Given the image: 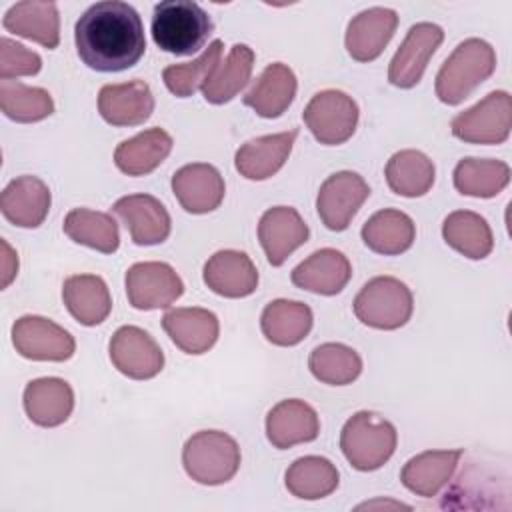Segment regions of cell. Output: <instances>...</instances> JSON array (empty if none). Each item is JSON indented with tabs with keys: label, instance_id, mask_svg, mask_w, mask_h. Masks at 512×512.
<instances>
[{
	"label": "cell",
	"instance_id": "8fae6325",
	"mask_svg": "<svg viewBox=\"0 0 512 512\" xmlns=\"http://www.w3.org/2000/svg\"><path fill=\"white\" fill-rule=\"evenodd\" d=\"M184 294V282L166 262H136L126 270V296L136 310L168 308Z\"/></svg>",
	"mask_w": 512,
	"mask_h": 512
},
{
	"label": "cell",
	"instance_id": "6da1fadb",
	"mask_svg": "<svg viewBox=\"0 0 512 512\" xmlns=\"http://www.w3.org/2000/svg\"><path fill=\"white\" fill-rule=\"evenodd\" d=\"M74 44L88 68L96 72H122L138 64L146 52L144 24L128 2H96L78 18Z\"/></svg>",
	"mask_w": 512,
	"mask_h": 512
},
{
	"label": "cell",
	"instance_id": "5bb4252c",
	"mask_svg": "<svg viewBox=\"0 0 512 512\" xmlns=\"http://www.w3.org/2000/svg\"><path fill=\"white\" fill-rule=\"evenodd\" d=\"M112 210L124 222L132 242L138 246L162 244L170 236V214L164 204L150 194L122 196L114 202Z\"/></svg>",
	"mask_w": 512,
	"mask_h": 512
},
{
	"label": "cell",
	"instance_id": "ffe728a7",
	"mask_svg": "<svg viewBox=\"0 0 512 512\" xmlns=\"http://www.w3.org/2000/svg\"><path fill=\"white\" fill-rule=\"evenodd\" d=\"M50 188L38 176H18L6 184L0 196L4 218L18 228H38L50 210Z\"/></svg>",
	"mask_w": 512,
	"mask_h": 512
},
{
	"label": "cell",
	"instance_id": "d6986e66",
	"mask_svg": "<svg viewBox=\"0 0 512 512\" xmlns=\"http://www.w3.org/2000/svg\"><path fill=\"white\" fill-rule=\"evenodd\" d=\"M202 280L218 296L244 298L258 288V270L246 252L218 250L206 260Z\"/></svg>",
	"mask_w": 512,
	"mask_h": 512
},
{
	"label": "cell",
	"instance_id": "ac0fdd59",
	"mask_svg": "<svg viewBox=\"0 0 512 512\" xmlns=\"http://www.w3.org/2000/svg\"><path fill=\"white\" fill-rule=\"evenodd\" d=\"M98 112L112 126L144 124L154 112V96L144 80L104 84L98 92Z\"/></svg>",
	"mask_w": 512,
	"mask_h": 512
},
{
	"label": "cell",
	"instance_id": "9a60e30c",
	"mask_svg": "<svg viewBox=\"0 0 512 512\" xmlns=\"http://www.w3.org/2000/svg\"><path fill=\"white\" fill-rule=\"evenodd\" d=\"M172 192L180 206L190 214L216 210L226 194V184L216 166L194 162L178 168L172 176Z\"/></svg>",
	"mask_w": 512,
	"mask_h": 512
},
{
	"label": "cell",
	"instance_id": "7bdbcfd3",
	"mask_svg": "<svg viewBox=\"0 0 512 512\" xmlns=\"http://www.w3.org/2000/svg\"><path fill=\"white\" fill-rule=\"evenodd\" d=\"M2 250H4V256H2V288H6L18 274V256L6 240H2Z\"/></svg>",
	"mask_w": 512,
	"mask_h": 512
},
{
	"label": "cell",
	"instance_id": "f1b7e54d",
	"mask_svg": "<svg viewBox=\"0 0 512 512\" xmlns=\"http://www.w3.org/2000/svg\"><path fill=\"white\" fill-rule=\"evenodd\" d=\"M62 300L70 316L82 326H98L112 312V296L104 278L72 274L62 284Z\"/></svg>",
	"mask_w": 512,
	"mask_h": 512
},
{
	"label": "cell",
	"instance_id": "2e32d148",
	"mask_svg": "<svg viewBox=\"0 0 512 512\" xmlns=\"http://www.w3.org/2000/svg\"><path fill=\"white\" fill-rule=\"evenodd\" d=\"M308 224L292 206L268 208L258 222V240L272 266H282L286 258L306 244Z\"/></svg>",
	"mask_w": 512,
	"mask_h": 512
},
{
	"label": "cell",
	"instance_id": "7c38bea8",
	"mask_svg": "<svg viewBox=\"0 0 512 512\" xmlns=\"http://www.w3.org/2000/svg\"><path fill=\"white\" fill-rule=\"evenodd\" d=\"M114 368L132 380H150L164 368V352L158 342L138 326H120L108 344Z\"/></svg>",
	"mask_w": 512,
	"mask_h": 512
},
{
	"label": "cell",
	"instance_id": "277c9868",
	"mask_svg": "<svg viewBox=\"0 0 512 512\" xmlns=\"http://www.w3.org/2000/svg\"><path fill=\"white\" fill-rule=\"evenodd\" d=\"M396 444L394 424L370 410L352 414L340 432V450L350 466L360 472L382 468L392 458Z\"/></svg>",
	"mask_w": 512,
	"mask_h": 512
},
{
	"label": "cell",
	"instance_id": "b9f144b4",
	"mask_svg": "<svg viewBox=\"0 0 512 512\" xmlns=\"http://www.w3.org/2000/svg\"><path fill=\"white\" fill-rule=\"evenodd\" d=\"M42 68V58L28 50L24 44L6 36L0 38V78L10 80L16 76H34Z\"/></svg>",
	"mask_w": 512,
	"mask_h": 512
},
{
	"label": "cell",
	"instance_id": "7a4b0ae2",
	"mask_svg": "<svg viewBox=\"0 0 512 512\" xmlns=\"http://www.w3.org/2000/svg\"><path fill=\"white\" fill-rule=\"evenodd\" d=\"M150 32L160 50L176 56H192L208 42L214 22L192 0H164L154 6Z\"/></svg>",
	"mask_w": 512,
	"mask_h": 512
},
{
	"label": "cell",
	"instance_id": "8992f818",
	"mask_svg": "<svg viewBox=\"0 0 512 512\" xmlns=\"http://www.w3.org/2000/svg\"><path fill=\"white\" fill-rule=\"evenodd\" d=\"M356 318L376 330H398L414 312L410 288L394 276H376L368 280L354 298Z\"/></svg>",
	"mask_w": 512,
	"mask_h": 512
},
{
	"label": "cell",
	"instance_id": "ab89813d",
	"mask_svg": "<svg viewBox=\"0 0 512 512\" xmlns=\"http://www.w3.org/2000/svg\"><path fill=\"white\" fill-rule=\"evenodd\" d=\"M0 110L14 122L30 124L48 118L54 112V100L44 88L26 86L18 80H0Z\"/></svg>",
	"mask_w": 512,
	"mask_h": 512
},
{
	"label": "cell",
	"instance_id": "74e56055",
	"mask_svg": "<svg viewBox=\"0 0 512 512\" xmlns=\"http://www.w3.org/2000/svg\"><path fill=\"white\" fill-rule=\"evenodd\" d=\"M64 234L76 244L102 254H112L120 246V232L114 218L90 208H72L64 218Z\"/></svg>",
	"mask_w": 512,
	"mask_h": 512
},
{
	"label": "cell",
	"instance_id": "d6a6232c",
	"mask_svg": "<svg viewBox=\"0 0 512 512\" xmlns=\"http://www.w3.org/2000/svg\"><path fill=\"white\" fill-rule=\"evenodd\" d=\"M444 242L470 260L486 258L494 248V236L486 218L472 210H454L442 222Z\"/></svg>",
	"mask_w": 512,
	"mask_h": 512
},
{
	"label": "cell",
	"instance_id": "5b68a950",
	"mask_svg": "<svg viewBox=\"0 0 512 512\" xmlns=\"http://www.w3.org/2000/svg\"><path fill=\"white\" fill-rule=\"evenodd\" d=\"M240 446L222 430H200L182 448L186 474L204 486H218L232 480L240 468Z\"/></svg>",
	"mask_w": 512,
	"mask_h": 512
},
{
	"label": "cell",
	"instance_id": "d4e9b609",
	"mask_svg": "<svg viewBox=\"0 0 512 512\" xmlns=\"http://www.w3.org/2000/svg\"><path fill=\"white\" fill-rule=\"evenodd\" d=\"M162 328L186 354L208 352L220 334V322L206 308H172L162 316Z\"/></svg>",
	"mask_w": 512,
	"mask_h": 512
},
{
	"label": "cell",
	"instance_id": "7402d4cb",
	"mask_svg": "<svg viewBox=\"0 0 512 512\" xmlns=\"http://www.w3.org/2000/svg\"><path fill=\"white\" fill-rule=\"evenodd\" d=\"M350 278V260L336 248H320L312 252L290 274L294 286L322 296H334L342 292Z\"/></svg>",
	"mask_w": 512,
	"mask_h": 512
},
{
	"label": "cell",
	"instance_id": "e0dca14e",
	"mask_svg": "<svg viewBox=\"0 0 512 512\" xmlns=\"http://www.w3.org/2000/svg\"><path fill=\"white\" fill-rule=\"evenodd\" d=\"M398 28V14L392 8L374 6L356 14L346 28V52L358 62L376 60Z\"/></svg>",
	"mask_w": 512,
	"mask_h": 512
},
{
	"label": "cell",
	"instance_id": "f546056e",
	"mask_svg": "<svg viewBox=\"0 0 512 512\" xmlns=\"http://www.w3.org/2000/svg\"><path fill=\"white\" fill-rule=\"evenodd\" d=\"M172 146L174 140L164 128H148L116 146L114 164L122 174L146 176L168 158Z\"/></svg>",
	"mask_w": 512,
	"mask_h": 512
},
{
	"label": "cell",
	"instance_id": "e575fe53",
	"mask_svg": "<svg viewBox=\"0 0 512 512\" xmlns=\"http://www.w3.org/2000/svg\"><path fill=\"white\" fill-rule=\"evenodd\" d=\"M338 482V468L324 456H302L284 474L286 490L300 500L326 498L338 488Z\"/></svg>",
	"mask_w": 512,
	"mask_h": 512
},
{
	"label": "cell",
	"instance_id": "cb8c5ba5",
	"mask_svg": "<svg viewBox=\"0 0 512 512\" xmlns=\"http://www.w3.org/2000/svg\"><path fill=\"white\" fill-rule=\"evenodd\" d=\"M298 130L258 136L242 144L234 154V166L248 180L272 178L288 160Z\"/></svg>",
	"mask_w": 512,
	"mask_h": 512
},
{
	"label": "cell",
	"instance_id": "83f0119b",
	"mask_svg": "<svg viewBox=\"0 0 512 512\" xmlns=\"http://www.w3.org/2000/svg\"><path fill=\"white\" fill-rule=\"evenodd\" d=\"M2 26L26 40H32L48 50L60 44V16L54 2L26 0L8 8Z\"/></svg>",
	"mask_w": 512,
	"mask_h": 512
},
{
	"label": "cell",
	"instance_id": "836d02e7",
	"mask_svg": "<svg viewBox=\"0 0 512 512\" xmlns=\"http://www.w3.org/2000/svg\"><path fill=\"white\" fill-rule=\"evenodd\" d=\"M384 176L394 194L404 198H418L432 188L436 168L424 152L408 148L390 156Z\"/></svg>",
	"mask_w": 512,
	"mask_h": 512
},
{
	"label": "cell",
	"instance_id": "44dd1931",
	"mask_svg": "<svg viewBox=\"0 0 512 512\" xmlns=\"http://www.w3.org/2000/svg\"><path fill=\"white\" fill-rule=\"evenodd\" d=\"M318 434V414L304 400H282L266 414V438L278 450H286L302 442H312L318 438Z\"/></svg>",
	"mask_w": 512,
	"mask_h": 512
},
{
	"label": "cell",
	"instance_id": "60d3db41",
	"mask_svg": "<svg viewBox=\"0 0 512 512\" xmlns=\"http://www.w3.org/2000/svg\"><path fill=\"white\" fill-rule=\"evenodd\" d=\"M222 46H224L222 40H212L208 44V48L196 60L166 66L162 70V80H164L166 88L178 98H188L198 88L202 90L204 82L210 78V74L220 64Z\"/></svg>",
	"mask_w": 512,
	"mask_h": 512
},
{
	"label": "cell",
	"instance_id": "52a82bcc",
	"mask_svg": "<svg viewBox=\"0 0 512 512\" xmlns=\"http://www.w3.org/2000/svg\"><path fill=\"white\" fill-rule=\"evenodd\" d=\"M358 104L342 90L328 88L316 92L302 112V120L312 136L326 146H338L352 138L358 126Z\"/></svg>",
	"mask_w": 512,
	"mask_h": 512
},
{
	"label": "cell",
	"instance_id": "1f68e13d",
	"mask_svg": "<svg viewBox=\"0 0 512 512\" xmlns=\"http://www.w3.org/2000/svg\"><path fill=\"white\" fill-rule=\"evenodd\" d=\"M360 236L372 252L382 256H398L414 244L416 226L406 212L384 208L364 222Z\"/></svg>",
	"mask_w": 512,
	"mask_h": 512
},
{
	"label": "cell",
	"instance_id": "4316f807",
	"mask_svg": "<svg viewBox=\"0 0 512 512\" xmlns=\"http://www.w3.org/2000/svg\"><path fill=\"white\" fill-rule=\"evenodd\" d=\"M462 450H426L412 456L402 472V484L416 496L432 498L436 496L454 476Z\"/></svg>",
	"mask_w": 512,
	"mask_h": 512
},
{
	"label": "cell",
	"instance_id": "4fadbf2b",
	"mask_svg": "<svg viewBox=\"0 0 512 512\" xmlns=\"http://www.w3.org/2000/svg\"><path fill=\"white\" fill-rule=\"evenodd\" d=\"M444 40V30L432 22L410 26L406 38L390 60L388 82L396 88H412L422 80V74Z\"/></svg>",
	"mask_w": 512,
	"mask_h": 512
},
{
	"label": "cell",
	"instance_id": "f35d334b",
	"mask_svg": "<svg viewBox=\"0 0 512 512\" xmlns=\"http://www.w3.org/2000/svg\"><path fill=\"white\" fill-rule=\"evenodd\" d=\"M312 376L330 386L352 384L362 372L360 354L340 342H326L316 346L308 356Z\"/></svg>",
	"mask_w": 512,
	"mask_h": 512
},
{
	"label": "cell",
	"instance_id": "603a6c76",
	"mask_svg": "<svg viewBox=\"0 0 512 512\" xmlns=\"http://www.w3.org/2000/svg\"><path fill=\"white\" fill-rule=\"evenodd\" d=\"M26 416L42 428H54L64 424L74 410L72 386L56 376L34 378L24 388Z\"/></svg>",
	"mask_w": 512,
	"mask_h": 512
},
{
	"label": "cell",
	"instance_id": "9c48e42d",
	"mask_svg": "<svg viewBox=\"0 0 512 512\" xmlns=\"http://www.w3.org/2000/svg\"><path fill=\"white\" fill-rule=\"evenodd\" d=\"M370 196L368 182L352 170L330 174L318 190L316 212L322 224L332 232H342L350 226L362 204Z\"/></svg>",
	"mask_w": 512,
	"mask_h": 512
},
{
	"label": "cell",
	"instance_id": "ba28073f",
	"mask_svg": "<svg viewBox=\"0 0 512 512\" xmlns=\"http://www.w3.org/2000/svg\"><path fill=\"white\" fill-rule=\"evenodd\" d=\"M452 134L468 144H502L512 128V96L494 90L452 118Z\"/></svg>",
	"mask_w": 512,
	"mask_h": 512
},
{
	"label": "cell",
	"instance_id": "3957f363",
	"mask_svg": "<svg viewBox=\"0 0 512 512\" xmlns=\"http://www.w3.org/2000/svg\"><path fill=\"white\" fill-rule=\"evenodd\" d=\"M496 70L494 48L480 38L460 42L436 74V96L448 106L466 100Z\"/></svg>",
	"mask_w": 512,
	"mask_h": 512
},
{
	"label": "cell",
	"instance_id": "30bf717a",
	"mask_svg": "<svg viewBox=\"0 0 512 512\" xmlns=\"http://www.w3.org/2000/svg\"><path fill=\"white\" fill-rule=\"evenodd\" d=\"M12 344L22 358L38 362H64L76 350V342L68 330L36 314L20 316L12 324Z\"/></svg>",
	"mask_w": 512,
	"mask_h": 512
},
{
	"label": "cell",
	"instance_id": "4dcf8cb0",
	"mask_svg": "<svg viewBox=\"0 0 512 512\" xmlns=\"http://www.w3.org/2000/svg\"><path fill=\"white\" fill-rule=\"evenodd\" d=\"M312 310L298 300L278 298L266 304L260 316V328L264 338L274 346H296L312 330Z\"/></svg>",
	"mask_w": 512,
	"mask_h": 512
},
{
	"label": "cell",
	"instance_id": "484cf974",
	"mask_svg": "<svg viewBox=\"0 0 512 512\" xmlns=\"http://www.w3.org/2000/svg\"><path fill=\"white\" fill-rule=\"evenodd\" d=\"M298 90L296 74L282 62L268 64L244 94V104L262 118H278L294 102Z\"/></svg>",
	"mask_w": 512,
	"mask_h": 512
},
{
	"label": "cell",
	"instance_id": "8d00e7d4",
	"mask_svg": "<svg viewBox=\"0 0 512 512\" xmlns=\"http://www.w3.org/2000/svg\"><path fill=\"white\" fill-rule=\"evenodd\" d=\"M510 182V166L494 158H462L454 168V188L462 196L494 198Z\"/></svg>",
	"mask_w": 512,
	"mask_h": 512
},
{
	"label": "cell",
	"instance_id": "d590c367",
	"mask_svg": "<svg viewBox=\"0 0 512 512\" xmlns=\"http://www.w3.org/2000/svg\"><path fill=\"white\" fill-rule=\"evenodd\" d=\"M254 68V50L246 44H234L224 62L216 66L202 86L204 100L210 104H226L248 84Z\"/></svg>",
	"mask_w": 512,
	"mask_h": 512
}]
</instances>
